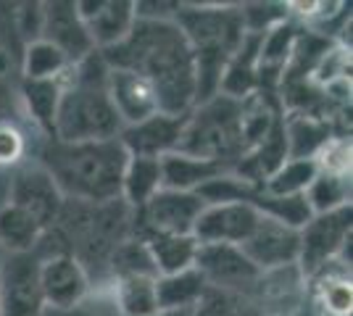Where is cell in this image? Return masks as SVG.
Masks as SVG:
<instances>
[{
  "instance_id": "cell-1",
  "label": "cell",
  "mask_w": 353,
  "mask_h": 316,
  "mask_svg": "<svg viewBox=\"0 0 353 316\" xmlns=\"http://www.w3.org/2000/svg\"><path fill=\"white\" fill-rule=\"evenodd\" d=\"M101 56L111 69L143 76L156 92L161 114L185 116L198 103L195 53L176 21L134 19L130 34Z\"/></svg>"
},
{
  "instance_id": "cell-2",
  "label": "cell",
  "mask_w": 353,
  "mask_h": 316,
  "mask_svg": "<svg viewBox=\"0 0 353 316\" xmlns=\"http://www.w3.org/2000/svg\"><path fill=\"white\" fill-rule=\"evenodd\" d=\"M37 161L56 182L63 200L111 203L121 196L127 151L117 140L61 143L56 137L37 140Z\"/></svg>"
},
{
  "instance_id": "cell-3",
  "label": "cell",
  "mask_w": 353,
  "mask_h": 316,
  "mask_svg": "<svg viewBox=\"0 0 353 316\" xmlns=\"http://www.w3.org/2000/svg\"><path fill=\"white\" fill-rule=\"evenodd\" d=\"M124 129L108 95V63L101 50L74 63L63 76L53 137L61 143L117 140Z\"/></svg>"
},
{
  "instance_id": "cell-4",
  "label": "cell",
  "mask_w": 353,
  "mask_h": 316,
  "mask_svg": "<svg viewBox=\"0 0 353 316\" xmlns=\"http://www.w3.org/2000/svg\"><path fill=\"white\" fill-rule=\"evenodd\" d=\"M134 211L119 198L111 203H77L63 200L56 224L63 251L74 256L92 280V290L108 285V258L121 240L132 235Z\"/></svg>"
},
{
  "instance_id": "cell-5",
  "label": "cell",
  "mask_w": 353,
  "mask_h": 316,
  "mask_svg": "<svg viewBox=\"0 0 353 316\" xmlns=\"http://www.w3.org/2000/svg\"><path fill=\"white\" fill-rule=\"evenodd\" d=\"M174 21L195 53L198 103H203L219 92L221 74L248 34L243 8L230 3H179Z\"/></svg>"
},
{
  "instance_id": "cell-6",
  "label": "cell",
  "mask_w": 353,
  "mask_h": 316,
  "mask_svg": "<svg viewBox=\"0 0 353 316\" xmlns=\"http://www.w3.org/2000/svg\"><path fill=\"white\" fill-rule=\"evenodd\" d=\"M179 153L235 166L245 156L240 101L227 95H214L195 105L185 121Z\"/></svg>"
},
{
  "instance_id": "cell-7",
  "label": "cell",
  "mask_w": 353,
  "mask_h": 316,
  "mask_svg": "<svg viewBox=\"0 0 353 316\" xmlns=\"http://www.w3.org/2000/svg\"><path fill=\"white\" fill-rule=\"evenodd\" d=\"M353 209L330 211V213H316L311 216L309 224L303 227L301 235V251H298V269L309 280L319 269L343 261L345 264V253H348V242H351L353 229Z\"/></svg>"
},
{
  "instance_id": "cell-8",
  "label": "cell",
  "mask_w": 353,
  "mask_h": 316,
  "mask_svg": "<svg viewBox=\"0 0 353 316\" xmlns=\"http://www.w3.org/2000/svg\"><path fill=\"white\" fill-rule=\"evenodd\" d=\"M45 298L40 287V256L3 253L0 264V316H45Z\"/></svg>"
},
{
  "instance_id": "cell-9",
  "label": "cell",
  "mask_w": 353,
  "mask_h": 316,
  "mask_svg": "<svg viewBox=\"0 0 353 316\" xmlns=\"http://www.w3.org/2000/svg\"><path fill=\"white\" fill-rule=\"evenodd\" d=\"M6 203H14L21 211L37 219V224L45 232L56 224L61 209H63V196L59 193L56 182L40 164L24 161L8 171V185H6Z\"/></svg>"
},
{
  "instance_id": "cell-10",
  "label": "cell",
  "mask_w": 353,
  "mask_h": 316,
  "mask_svg": "<svg viewBox=\"0 0 353 316\" xmlns=\"http://www.w3.org/2000/svg\"><path fill=\"white\" fill-rule=\"evenodd\" d=\"M206 203L195 193L159 190L140 211H134L132 232L143 235H192L195 222Z\"/></svg>"
},
{
  "instance_id": "cell-11",
  "label": "cell",
  "mask_w": 353,
  "mask_h": 316,
  "mask_svg": "<svg viewBox=\"0 0 353 316\" xmlns=\"http://www.w3.org/2000/svg\"><path fill=\"white\" fill-rule=\"evenodd\" d=\"M195 269L201 271L208 287L248 295V298L256 295L261 274H264L253 266V261L243 253L240 245H221V242L219 245H198Z\"/></svg>"
},
{
  "instance_id": "cell-12",
  "label": "cell",
  "mask_w": 353,
  "mask_h": 316,
  "mask_svg": "<svg viewBox=\"0 0 353 316\" xmlns=\"http://www.w3.org/2000/svg\"><path fill=\"white\" fill-rule=\"evenodd\" d=\"M40 287L45 308L53 314H69L92 295L90 274L69 253L40 258Z\"/></svg>"
},
{
  "instance_id": "cell-13",
  "label": "cell",
  "mask_w": 353,
  "mask_h": 316,
  "mask_svg": "<svg viewBox=\"0 0 353 316\" xmlns=\"http://www.w3.org/2000/svg\"><path fill=\"white\" fill-rule=\"evenodd\" d=\"M40 40L59 48L69 63H79L95 53V45L90 40L88 27L79 16L77 0H53L43 3V27H40Z\"/></svg>"
},
{
  "instance_id": "cell-14",
  "label": "cell",
  "mask_w": 353,
  "mask_h": 316,
  "mask_svg": "<svg viewBox=\"0 0 353 316\" xmlns=\"http://www.w3.org/2000/svg\"><path fill=\"white\" fill-rule=\"evenodd\" d=\"M240 248L259 271L285 269V266L298 264L301 235H298V229H290V227L280 224L269 216H259L248 240Z\"/></svg>"
},
{
  "instance_id": "cell-15",
  "label": "cell",
  "mask_w": 353,
  "mask_h": 316,
  "mask_svg": "<svg viewBox=\"0 0 353 316\" xmlns=\"http://www.w3.org/2000/svg\"><path fill=\"white\" fill-rule=\"evenodd\" d=\"M259 211L245 200L214 203L201 211L192 238L198 245H243L259 222Z\"/></svg>"
},
{
  "instance_id": "cell-16",
  "label": "cell",
  "mask_w": 353,
  "mask_h": 316,
  "mask_svg": "<svg viewBox=\"0 0 353 316\" xmlns=\"http://www.w3.org/2000/svg\"><path fill=\"white\" fill-rule=\"evenodd\" d=\"M185 116H172V114H153L150 119L124 127L119 143L124 145L127 156H145V158H163L169 153L179 151V140L185 132Z\"/></svg>"
},
{
  "instance_id": "cell-17",
  "label": "cell",
  "mask_w": 353,
  "mask_h": 316,
  "mask_svg": "<svg viewBox=\"0 0 353 316\" xmlns=\"http://www.w3.org/2000/svg\"><path fill=\"white\" fill-rule=\"evenodd\" d=\"M77 8L95 50L119 45L134 24L132 0H77Z\"/></svg>"
},
{
  "instance_id": "cell-18",
  "label": "cell",
  "mask_w": 353,
  "mask_h": 316,
  "mask_svg": "<svg viewBox=\"0 0 353 316\" xmlns=\"http://www.w3.org/2000/svg\"><path fill=\"white\" fill-rule=\"evenodd\" d=\"M108 95L124 127L140 124L150 119L153 114H159V101L153 87L134 72L108 66Z\"/></svg>"
},
{
  "instance_id": "cell-19",
  "label": "cell",
  "mask_w": 353,
  "mask_h": 316,
  "mask_svg": "<svg viewBox=\"0 0 353 316\" xmlns=\"http://www.w3.org/2000/svg\"><path fill=\"white\" fill-rule=\"evenodd\" d=\"M63 76L61 79H21L16 87L21 111L40 137H53V121H56V111L61 103Z\"/></svg>"
},
{
  "instance_id": "cell-20",
  "label": "cell",
  "mask_w": 353,
  "mask_h": 316,
  "mask_svg": "<svg viewBox=\"0 0 353 316\" xmlns=\"http://www.w3.org/2000/svg\"><path fill=\"white\" fill-rule=\"evenodd\" d=\"M232 171V166L219 164V161H206L195 158L188 153H169L161 158V185L163 190H176V193H195L206 182L216 180L221 174Z\"/></svg>"
},
{
  "instance_id": "cell-21",
  "label": "cell",
  "mask_w": 353,
  "mask_h": 316,
  "mask_svg": "<svg viewBox=\"0 0 353 316\" xmlns=\"http://www.w3.org/2000/svg\"><path fill=\"white\" fill-rule=\"evenodd\" d=\"M159 277H117L103 287L105 298L114 308V316H153L159 308V293H156Z\"/></svg>"
},
{
  "instance_id": "cell-22",
  "label": "cell",
  "mask_w": 353,
  "mask_h": 316,
  "mask_svg": "<svg viewBox=\"0 0 353 316\" xmlns=\"http://www.w3.org/2000/svg\"><path fill=\"white\" fill-rule=\"evenodd\" d=\"M314 287L311 295L316 306H322L327 316H351L353 290H351V266L335 261L330 266L319 269L314 277H309Z\"/></svg>"
},
{
  "instance_id": "cell-23",
  "label": "cell",
  "mask_w": 353,
  "mask_h": 316,
  "mask_svg": "<svg viewBox=\"0 0 353 316\" xmlns=\"http://www.w3.org/2000/svg\"><path fill=\"white\" fill-rule=\"evenodd\" d=\"M159 277L195 269L198 240L192 235H143Z\"/></svg>"
},
{
  "instance_id": "cell-24",
  "label": "cell",
  "mask_w": 353,
  "mask_h": 316,
  "mask_svg": "<svg viewBox=\"0 0 353 316\" xmlns=\"http://www.w3.org/2000/svg\"><path fill=\"white\" fill-rule=\"evenodd\" d=\"M161 158L130 156L121 177V200L132 211H140L161 190Z\"/></svg>"
},
{
  "instance_id": "cell-25",
  "label": "cell",
  "mask_w": 353,
  "mask_h": 316,
  "mask_svg": "<svg viewBox=\"0 0 353 316\" xmlns=\"http://www.w3.org/2000/svg\"><path fill=\"white\" fill-rule=\"evenodd\" d=\"M45 229L37 219L14 203H0V251L3 253H30L43 240Z\"/></svg>"
},
{
  "instance_id": "cell-26",
  "label": "cell",
  "mask_w": 353,
  "mask_h": 316,
  "mask_svg": "<svg viewBox=\"0 0 353 316\" xmlns=\"http://www.w3.org/2000/svg\"><path fill=\"white\" fill-rule=\"evenodd\" d=\"M282 129L288 143V158H314L330 140L327 121L311 114H293L288 119L282 116Z\"/></svg>"
},
{
  "instance_id": "cell-27",
  "label": "cell",
  "mask_w": 353,
  "mask_h": 316,
  "mask_svg": "<svg viewBox=\"0 0 353 316\" xmlns=\"http://www.w3.org/2000/svg\"><path fill=\"white\" fill-rule=\"evenodd\" d=\"M208 290L206 280L201 277L198 269L179 271V274H169V277H159L156 280V293H159V308L161 311H182V308H192L195 303L203 298Z\"/></svg>"
},
{
  "instance_id": "cell-28",
  "label": "cell",
  "mask_w": 353,
  "mask_h": 316,
  "mask_svg": "<svg viewBox=\"0 0 353 316\" xmlns=\"http://www.w3.org/2000/svg\"><path fill=\"white\" fill-rule=\"evenodd\" d=\"M72 69V63L59 48H53L45 40H32L24 45L21 53V79H61Z\"/></svg>"
},
{
  "instance_id": "cell-29",
  "label": "cell",
  "mask_w": 353,
  "mask_h": 316,
  "mask_svg": "<svg viewBox=\"0 0 353 316\" xmlns=\"http://www.w3.org/2000/svg\"><path fill=\"white\" fill-rule=\"evenodd\" d=\"M319 174L314 158H288L285 164L261 185V193L266 196H306L309 185Z\"/></svg>"
},
{
  "instance_id": "cell-30",
  "label": "cell",
  "mask_w": 353,
  "mask_h": 316,
  "mask_svg": "<svg viewBox=\"0 0 353 316\" xmlns=\"http://www.w3.org/2000/svg\"><path fill=\"white\" fill-rule=\"evenodd\" d=\"M250 206L259 211L261 216H269V219H274V222H280V224L290 227V229H298V232L309 224V219L314 216L306 196L280 198V196H266V193L259 190L256 196L250 198Z\"/></svg>"
},
{
  "instance_id": "cell-31",
  "label": "cell",
  "mask_w": 353,
  "mask_h": 316,
  "mask_svg": "<svg viewBox=\"0 0 353 316\" xmlns=\"http://www.w3.org/2000/svg\"><path fill=\"white\" fill-rule=\"evenodd\" d=\"M137 274H148V277H159L153 258L148 253V245L143 238L130 235L127 240L117 245V251L108 258V282L117 277H137Z\"/></svg>"
},
{
  "instance_id": "cell-32",
  "label": "cell",
  "mask_w": 353,
  "mask_h": 316,
  "mask_svg": "<svg viewBox=\"0 0 353 316\" xmlns=\"http://www.w3.org/2000/svg\"><path fill=\"white\" fill-rule=\"evenodd\" d=\"M306 200H309L314 216L351 206V177L319 171L306 190Z\"/></svg>"
},
{
  "instance_id": "cell-33",
  "label": "cell",
  "mask_w": 353,
  "mask_h": 316,
  "mask_svg": "<svg viewBox=\"0 0 353 316\" xmlns=\"http://www.w3.org/2000/svg\"><path fill=\"white\" fill-rule=\"evenodd\" d=\"M190 316H261V308L248 295L208 287L203 298L192 306Z\"/></svg>"
},
{
  "instance_id": "cell-34",
  "label": "cell",
  "mask_w": 353,
  "mask_h": 316,
  "mask_svg": "<svg viewBox=\"0 0 353 316\" xmlns=\"http://www.w3.org/2000/svg\"><path fill=\"white\" fill-rule=\"evenodd\" d=\"M30 129L27 121H0V171H11L32 158Z\"/></svg>"
},
{
  "instance_id": "cell-35",
  "label": "cell",
  "mask_w": 353,
  "mask_h": 316,
  "mask_svg": "<svg viewBox=\"0 0 353 316\" xmlns=\"http://www.w3.org/2000/svg\"><path fill=\"white\" fill-rule=\"evenodd\" d=\"M316 169L324 174L351 177V137H330L316 156Z\"/></svg>"
},
{
  "instance_id": "cell-36",
  "label": "cell",
  "mask_w": 353,
  "mask_h": 316,
  "mask_svg": "<svg viewBox=\"0 0 353 316\" xmlns=\"http://www.w3.org/2000/svg\"><path fill=\"white\" fill-rule=\"evenodd\" d=\"M48 314L50 316H114V308H111V303H108L103 290H92V295H90L79 308H74L69 314H53V311H48Z\"/></svg>"
},
{
  "instance_id": "cell-37",
  "label": "cell",
  "mask_w": 353,
  "mask_h": 316,
  "mask_svg": "<svg viewBox=\"0 0 353 316\" xmlns=\"http://www.w3.org/2000/svg\"><path fill=\"white\" fill-rule=\"evenodd\" d=\"M192 308H182V311H156L153 316H190Z\"/></svg>"
},
{
  "instance_id": "cell-38",
  "label": "cell",
  "mask_w": 353,
  "mask_h": 316,
  "mask_svg": "<svg viewBox=\"0 0 353 316\" xmlns=\"http://www.w3.org/2000/svg\"><path fill=\"white\" fill-rule=\"evenodd\" d=\"M0 264H3V251H0Z\"/></svg>"
}]
</instances>
